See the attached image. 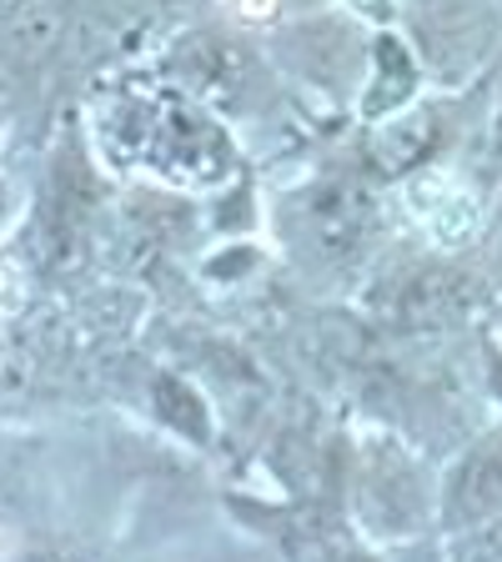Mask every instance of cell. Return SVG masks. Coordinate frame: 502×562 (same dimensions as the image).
Instances as JSON below:
<instances>
[{
    "instance_id": "6da1fadb",
    "label": "cell",
    "mask_w": 502,
    "mask_h": 562,
    "mask_svg": "<svg viewBox=\"0 0 502 562\" xmlns=\"http://www.w3.org/2000/svg\"><path fill=\"white\" fill-rule=\"evenodd\" d=\"M422 60L443 76L462 81L492 50V5L488 0H412Z\"/></svg>"
},
{
    "instance_id": "7a4b0ae2",
    "label": "cell",
    "mask_w": 502,
    "mask_h": 562,
    "mask_svg": "<svg viewBox=\"0 0 502 562\" xmlns=\"http://www.w3.org/2000/svg\"><path fill=\"white\" fill-rule=\"evenodd\" d=\"M472 306H478V286L453 267H412L387 281V292H377V312L412 331L457 327L472 316Z\"/></svg>"
},
{
    "instance_id": "3957f363",
    "label": "cell",
    "mask_w": 502,
    "mask_h": 562,
    "mask_svg": "<svg viewBox=\"0 0 502 562\" xmlns=\"http://www.w3.org/2000/svg\"><path fill=\"white\" fill-rule=\"evenodd\" d=\"M367 226H372V206L347 181H322L297 196V232L316 261H347L362 246Z\"/></svg>"
},
{
    "instance_id": "277c9868",
    "label": "cell",
    "mask_w": 502,
    "mask_h": 562,
    "mask_svg": "<svg viewBox=\"0 0 502 562\" xmlns=\"http://www.w3.org/2000/svg\"><path fill=\"white\" fill-rule=\"evenodd\" d=\"M447 522L453 527H478L502 513V437L478 442L447 477Z\"/></svg>"
},
{
    "instance_id": "5b68a950",
    "label": "cell",
    "mask_w": 502,
    "mask_h": 562,
    "mask_svg": "<svg viewBox=\"0 0 502 562\" xmlns=\"http://www.w3.org/2000/svg\"><path fill=\"white\" fill-rule=\"evenodd\" d=\"M412 91H417V60L408 56V46H402L398 35H382L377 41V86L367 91V116L398 111Z\"/></svg>"
},
{
    "instance_id": "8992f818",
    "label": "cell",
    "mask_w": 502,
    "mask_h": 562,
    "mask_svg": "<svg viewBox=\"0 0 502 562\" xmlns=\"http://www.w3.org/2000/svg\"><path fill=\"white\" fill-rule=\"evenodd\" d=\"M427 146H433V121L427 116L392 121V126H382L372 156H377V166H382L387 176H398V171H408V166H417L422 156H427Z\"/></svg>"
},
{
    "instance_id": "52a82bcc",
    "label": "cell",
    "mask_w": 502,
    "mask_h": 562,
    "mask_svg": "<svg viewBox=\"0 0 502 562\" xmlns=\"http://www.w3.org/2000/svg\"><path fill=\"white\" fill-rule=\"evenodd\" d=\"M156 412H161L166 427H176L187 442H207L211 437L207 402H201L187 382H176V376H161V382H156Z\"/></svg>"
},
{
    "instance_id": "ba28073f",
    "label": "cell",
    "mask_w": 502,
    "mask_h": 562,
    "mask_svg": "<svg viewBox=\"0 0 502 562\" xmlns=\"http://www.w3.org/2000/svg\"><path fill=\"white\" fill-rule=\"evenodd\" d=\"M56 41H60V15L51 11V5H25L11 21V31H5V50H11L15 60H25V66L46 56Z\"/></svg>"
},
{
    "instance_id": "9c48e42d",
    "label": "cell",
    "mask_w": 502,
    "mask_h": 562,
    "mask_svg": "<svg viewBox=\"0 0 502 562\" xmlns=\"http://www.w3.org/2000/svg\"><path fill=\"white\" fill-rule=\"evenodd\" d=\"M492 257H498V267H502V211H498V232H492Z\"/></svg>"
},
{
    "instance_id": "30bf717a",
    "label": "cell",
    "mask_w": 502,
    "mask_h": 562,
    "mask_svg": "<svg viewBox=\"0 0 502 562\" xmlns=\"http://www.w3.org/2000/svg\"><path fill=\"white\" fill-rule=\"evenodd\" d=\"M5 216H11V191L0 187V226H5Z\"/></svg>"
},
{
    "instance_id": "8fae6325",
    "label": "cell",
    "mask_w": 502,
    "mask_h": 562,
    "mask_svg": "<svg viewBox=\"0 0 502 562\" xmlns=\"http://www.w3.org/2000/svg\"><path fill=\"white\" fill-rule=\"evenodd\" d=\"M498 156H502V111H498Z\"/></svg>"
},
{
    "instance_id": "7c38bea8",
    "label": "cell",
    "mask_w": 502,
    "mask_h": 562,
    "mask_svg": "<svg viewBox=\"0 0 502 562\" xmlns=\"http://www.w3.org/2000/svg\"><path fill=\"white\" fill-rule=\"evenodd\" d=\"M498 386H502V367H498Z\"/></svg>"
},
{
    "instance_id": "4fadbf2b",
    "label": "cell",
    "mask_w": 502,
    "mask_h": 562,
    "mask_svg": "<svg viewBox=\"0 0 502 562\" xmlns=\"http://www.w3.org/2000/svg\"><path fill=\"white\" fill-rule=\"evenodd\" d=\"M0 5H11V0H0Z\"/></svg>"
}]
</instances>
